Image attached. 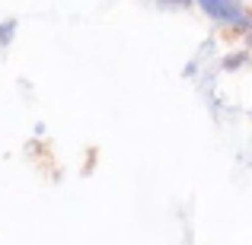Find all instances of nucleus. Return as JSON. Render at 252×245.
Here are the masks:
<instances>
[{
  "mask_svg": "<svg viewBox=\"0 0 252 245\" xmlns=\"http://www.w3.org/2000/svg\"><path fill=\"white\" fill-rule=\"evenodd\" d=\"M195 6L217 26H227L240 35L252 32V10L243 6L240 0H195Z\"/></svg>",
  "mask_w": 252,
  "mask_h": 245,
  "instance_id": "obj_1",
  "label": "nucleus"
},
{
  "mask_svg": "<svg viewBox=\"0 0 252 245\" xmlns=\"http://www.w3.org/2000/svg\"><path fill=\"white\" fill-rule=\"evenodd\" d=\"M246 64H252V54H249V48H240V51H233V54H223L220 61H217V67L233 74V70H243Z\"/></svg>",
  "mask_w": 252,
  "mask_h": 245,
  "instance_id": "obj_2",
  "label": "nucleus"
},
{
  "mask_svg": "<svg viewBox=\"0 0 252 245\" xmlns=\"http://www.w3.org/2000/svg\"><path fill=\"white\" fill-rule=\"evenodd\" d=\"M16 32H19V19L16 16H10V19L0 23V51H6L13 42H16Z\"/></svg>",
  "mask_w": 252,
  "mask_h": 245,
  "instance_id": "obj_3",
  "label": "nucleus"
},
{
  "mask_svg": "<svg viewBox=\"0 0 252 245\" xmlns=\"http://www.w3.org/2000/svg\"><path fill=\"white\" fill-rule=\"evenodd\" d=\"M157 6L160 10H189V6H195V0H157Z\"/></svg>",
  "mask_w": 252,
  "mask_h": 245,
  "instance_id": "obj_4",
  "label": "nucleus"
},
{
  "mask_svg": "<svg viewBox=\"0 0 252 245\" xmlns=\"http://www.w3.org/2000/svg\"><path fill=\"white\" fill-rule=\"evenodd\" d=\"M45 134H48V124L38 121V124H35V137H45Z\"/></svg>",
  "mask_w": 252,
  "mask_h": 245,
  "instance_id": "obj_5",
  "label": "nucleus"
},
{
  "mask_svg": "<svg viewBox=\"0 0 252 245\" xmlns=\"http://www.w3.org/2000/svg\"><path fill=\"white\" fill-rule=\"evenodd\" d=\"M246 48H249V54H252V32H246Z\"/></svg>",
  "mask_w": 252,
  "mask_h": 245,
  "instance_id": "obj_6",
  "label": "nucleus"
},
{
  "mask_svg": "<svg viewBox=\"0 0 252 245\" xmlns=\"http://www.w3.org/2000/svg\"><path fill=\"white\" fill-rule=\"evenodd\" d=\"M249 169H252V160H249Z\"/></svg>",
  "mask_w": 252,
  "mask_h": 245,
  "instance_id": "obj_7",
  "label": "nucleus"
},
{
  "mask_svg": "<svg viewBox=\"0 0 252 245\" xmlns=\"http://www.w3.org/2000/svg\"><path fill=\"white\" fill-rule=\"evenodd\" d=\"M249 118H252V111H249Z\"/></svg>",
  "mask_w": 252,
  "mask_h": 245,
  "instance_id": "obj_8",
  "label": "nucleus"
}]
</instances>
